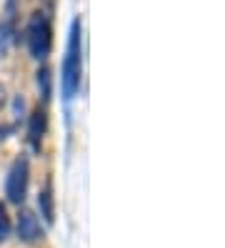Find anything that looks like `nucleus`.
<instances>
[{
    "label": "nucleus",
    "mask_w": 225,
    "mask_h": 248,
    "mask_svg": "<svg viewBox=\"0 0 225 248\" xmlns=\"http://www.w3.org/2000/svg\"><path fill=\"white\" fill-rule=\"evenodd\" d=\"M83 25L80 18H75L70 25V38H68V50L63 58V70H60V88H63V98L73 100L75 93L80 91V78H83Z\"/></svg>",
    "instance_id": "obj_1"
},
{
    "label": "nucleus",
    "mask_w": 225,
    "mask_h": 248,
    "mask_svg": "<svg viewBox=\"0 0 225 248\" xmlns=\"http://www.w3.org/2000/svg\"><path fill=\"white\" fill-rule=\"evenodd\" d=\"M25 43H28V50H30V58L35 61H45L50 55V48H53V18L48 10H35L28 20V28H25Z\"/></svg>",
    "instance_id": "obj_2"
},
{
    "label": "nucleus",
    "mask_w": 225,
    "mask_h": 248,
    "mask_svg": "<svg viewBox=\"0 0 225 248\" xmlns=\"http://www.w3.org/2000/svg\"><path fill=\"white\" fill-rule=\"evenodd\" d=\"M28 183H30V163L25 155H18L10 166V173H8V183H5V196L10 203L20 206L28 196Z\"/></svg>",
    "instance_id": "obj_3"
},
{
    "label": "nucleus",
    "mask_w": 225,
    "mask_h": 248,
    "mask_svg": "<svg viewBox=\"0 0 225 248\" xmlns=\"http://www.w3.org/2000/svg\"><path fill=\"white\" fill-rule=\"evenodd\" d=\"M15 20H18V0H8V3H5V13H3V20H0V58H5L8 48L13 46L15 35H18Z\"/></svg>",
    "instance_id": "obj_4"
},
{
    "label": "nucleus",
    "mask_w": 225,
    "mask_h": 248,
    "mask_svg": "<svg viewBox=\"0 0 225 248\" xmlns=\"http://www.w3.org/2000/svg\"><path fill=\"white\" fill-rule=\"evenodd\" d=\"M45 133H48V113H45V108L38 106L28 118V143L35 153H40V148H43Z\"/></svg>",
    "instance_id": "obj_5"
},
{
    "label": "nucleus",
    "mask_w": 225,
    "mask_h": 248,
    "mask_svg": "<svg viewBox=\"0 0 225 248\" xmlns=\"http://www.w3.org/2000/svg\"><path fill=\"white\" fill-rule=\"evenodd\" d=\"M18 238L25 241V243H35L43 238V228H40V221L35 218L33 211L23 208L18 213Z\"/></svg>",
    "instance_id": "obj_6"
},
{
    "label": "nucleus",
    "mask_w": 225,
    "mask_h": 248,
    "mask_svg": "<svg viewBox=\"0 0 225 248\" xmlns=\"http://www.w3.org/2000/svg\"><path fill=\"white\" fill-rule=\"evenodd\" d=\"M38 208H40V216L45 218V223L55 221V203H53V183L50 181L45 183V188L38 196Z\"/></svg>",
    "instance_id": "obj_7"
},
{
    "label": "nucleus",
    "mask_w": 225,
    "mask_h": 248,
    "mask_svg": "<svg viewBox=\"0 0 225 248\" xmlns=\"http://www.w3.org/2000/svg\"><path fill=\"white\" fill-rule=\"evenodd\" d=\"M38 91H40L43 103H48L50 93H53V73H50L48 65H43V68L38 70Z\"/></svg>",
    "instance_id": "obj_8"
},
{
    "label": "nucleus",
    "mask_w": 225,
    "mask_h": 248,
    "mask_svg": "<svg viewBox=\"0 0 225 248\" xmlns=\"http://www.w3.org/2000/svg\"><path fill=\"white\" fill-rule=\"evenodd\" d=\"M10 236V216L5 211V206L0 203V243H5Z\"/></svg>",
    "instance_id": "obj_9"
}]
</instances>
